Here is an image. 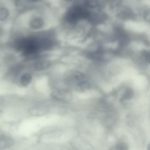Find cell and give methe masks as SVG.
I'll return each instance as SVG.
<instances>
[{
	"label": "cell",
	"mask_w": 150,
	"mask_h": 150,
	"mask_svg": "<svg viewBox=\"0 0 150 150\" xmlns=\"http://www.w3.org/2000/svg\"><path fill=\"white\" fill-rule=\"evenodd\" d=\"M51 65V62L49 60L42 59L37 61L35 64L34 66L37 70L42 71L49 69Z\"/></svg>",
	"instance_id": "3"
},
{
	"label": "cell",
	"mask_w": 150,
	"mask_h": 150,
	"mask_svg": "<svg viewBox=\"0 0 150 150\" xmlns=\"http://www.w3.org/2000/svg\"><path fill=\"white\" fill-rule=\"evenodd\" d=\"M9 11L5 7L0 8V21H3L6 19L8 16Z\"/></svg>",
	"instance_id": "8"
},
{
	"label": "cell",
	"mask_w": 150,
	"mask_h": 150,
	"mask_svg": "<svg viewBox=\"0 0 150 150\" xmlns=\"http://www.w3.org/2000/svg\"><path fill=\"white\" fill-rule=\"evenodd\" d=\"M50 96L52 98L55 100L64 102L70 101L72 98L71 93L65 90L54 91L51 93Z\"/></svg>",
	"instance_id": "2"
},
{
	"label": "cell",
	"mask_w": 150,
	"mask_h": 150,
	"mask_svg": "<svg viewBox=\"0 0 150 150\" xmlns=\"http://www.w3.org/2000/svg\"><path fill=\"white\" fill-rule=\"evenodd\" d=\"M14 143L11 138L5 135H0V149L10 148L14 145Z\"/></svg>",
	"instance_id": "4"
},
{
	"label": "cell",
	"mask_w": 150,
	"mask_h": 150,
	"mask_svg": "<svg viewBox=\"0 0 150 150\" xmlns=\"http://www.w3.org/2000/svg\"><path fill=\"white\" fill-rule=\"evenodd\" d=\"M32 79V76L31 74L28 73H25L21 77L20 83L23 86H26L31 82Z\"/></svg>",
	"instance_id": "6"
},
{
	"label": "cell",
	"mask_w": 150,
	"mask_h": 150,
	"mask_svg": "<svg viewBox=\"0 0 150 150\" xmlns=\"http://www.w3.org/2000/svg\"><path fill=\"white\" fill-rule=\"evenodd\" d=\"M89 87L88 83L86 81H80L77 84L76 88L77 90L80 91H83L88 89Z\"/></svg>",
	"instance_id": "7"
},
{
	"label": "cell",
	"mask_w": 150,
	"mask_h": 150,
	"mask_svg": "<svg viewBox=\"0 0 150 150\" xmlns=\"http://www.w3.org/2000/svg\"><path fill=\"white\" fill-rule=\"evenodd\" d=\"M133 96V92L131 89L128 88L125 92L121 98L122 100H128L131 98Z\"/></svg>",
	"instance_id": "9"
},
{
	"label": "cell",
	"mask_w": 150,
	"mask_h": 150,
	"mask_svg": "<svg viewBox=\"0 0 150 150\" xmlns=\"http://www.w3.org/2000/svg\"><path fill=\"white\" fill-rule=\"evenodd\" d=\"M64 0L66 2H69L71 1H72L73 0Z\"/></svg>",
	"instance_id": "13"
},
{
	"label": "cell",
	"mask_w": 150,
	"mask_h": 150,
	"mask_svg": "<svg viewBox=\"0 0 150 150\" xmlns=\"http://www.w3.org/2000/svg\"><path fill=\"white\" fill-rule=\"evenodd\" d=\"M115 149L127 150L128 147L126 144L124 143L119 142L117 143L114 147Z\"/></svg>",
	"instance_id": "10"
},
{
	"label": "cell",
	"mask_w": 150,
	"mask_h": 150,
	"mask_svg": "<svg viewBox=\"0 0 150 150\" xmlns=\"http://www.w3.org/2000/svg\"><path fill=\"white\" fill-rule=\"evenodd\" d=\"M45 24L43 19L40 17H36L32 19L29 22L30 27L34 29H38L42 28Z\"/></svg>",
	"instance_id": "5"
},
{
	"label": "cell",
	"mask_w": 150,
	"mask_h": 150,
	"mask_svg": "<svg viewBox=\"0 0 150 150\" xmlns=\"http://www.w3.org/2000/svg\"><path fill=\"white\" fill-rule=\"evenodd\" d=\"M3 33V30H2V29L0 28V36H1Z\"/></svg>",
	"instance_id": "12"
},
{
	"label": "cell",
	"mask_w": 150,
	"mask_h": 150,
	"mask_svg": "<svg viewBox=\"0 0 150 150\" xmlns=\"http://www.w3.org/2000/svg\"><path fill=\"white\" fill-rule=\"evenodd\" d=\"M30 1L32 2H36L40 1L41 0H29Z\"/></svg>",
	"instance_id": "11"
},
{
	"label": "cell",
	"mask_w": 150,
	"mask_h": 150,
	"mask_svg": "<svg viewBox=\"0 0 150 150\" xmlns=\"http://www.w3.org/2000/svg\"><path fill=\"white\" fill-rule=\"evenodd\" d=\"M88 16V13L84 8L76 6L71 7L68 10L66 15L65 19L69 23L74 24Z\"/></svg>",
	"instance_id": "1"
}]
</instances>
